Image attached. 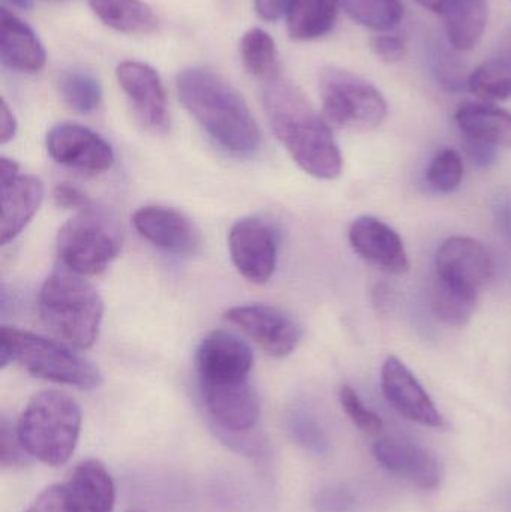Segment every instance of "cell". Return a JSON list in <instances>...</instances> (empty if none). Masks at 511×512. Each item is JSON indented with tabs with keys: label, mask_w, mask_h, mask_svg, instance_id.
Segmentation results:
<instances>
[{
	"label": "cell",
	"mask_w": 511,
	"mask_h": 512,
	"mask_svg": "<svg viewBox=\"0 0 511 512\" xmlns=\"http://www.w3.org/2000/svg\"><path fill=\"white\" fill-rule=\"evenodd\" d=\"M57 87L63 102L75 113H93L101 105V83L92 72L86 69H66L59 75Z\"/></svg>",
	"instance_id": "cell-29"
},
{
	"label": "cell",
	"mask_w": 511,
	"mask_h": 512,
	"mask_svg": "<svg viewBox=\"0 0 511 512\" xmlns=\"http://www.w3.org/2000/svg\"><path fill=\"white\" fill-rule=\"evenodd\" d=\"M0 444H2V457L3 468H15V466H23L29 462V454L24 451L20 439H18L17 429L11 423L3 418L0 424Z\"/></svg>",
	"instance_id": "cell-35"
},
{
	"label": "cell",
	"mask_w": 511,
	"mask_h": 512,
	"mask_svg": "<svg viewBox=\"0 0 511 512\" xmlns=\"http://www.w3.org/2000/svg\"><path fill=\"white\" fill-rule=\"evenodd\" d=\"M51 195H53L54 204L57 207H62V209L83 212V210L92 207V201L89 200V197L81 189L68 185V183H60V185L54 186Z\"/></svg>",
	"instance_id": "cell-36"
},
{
	"label": "cell",
	"mask_w": 511,
	"mask_h": 512,
	"mask_svg": "<svg viewBox=\"0 0 511 512\" xmlns=\"http://www.w3.org/2000/svg\"><path fill=\"white\" fill-rule=\"evenodd\" d=\"M468 87L483 101L511 98V33L485 62L474 69L468 77Z\"/></svg>",
	"instance_id": "cell-24"
},
{
	"label": "cell",
	"mask_w": 511,
	"mask_h": 512,
	"mask_svg": "<svg viewBox=\"0 0 511 512\" xmlns=\"http://www.w3.org/2000/svg\"><path fill=\"white\" fill-rule=\"evenodd\" d=\"M254 366L251 346L230 331L204 337L195 355L200 385H228L249 381Z\"/></svg>",
	"instance_id": "cell-11"
},
{
	"label": "cell",
	"mask_w": 511,
	"mask_h": 512,
	"mask_svg": "<svg viewBox=\"0 0 511 512\" xmlns=\"http://www.w3.org/2000/svg\"><path fill=\"white\" fill-rule=\"evenodd\" d=\"M339 0H290L287 29L296 41H314L323 38L335 26Z\"/></svg>",
	"instance_id": "cell-25"
},
{
	"label": "cell",
	"mask_w": 511,
	"mask_h": 512,
	"mask_svg": "<svg viewBox=\"0 0 511 512\" xmlns=\"http://www.w3.org/2000/svg\"><path fill=\"white\" fill-rule=\"evenodd\" d=\"M371 48L383 62H399L405 56V44L401 38L393 35L374 36Z\"/></svg>",
	"instance_id": "cell-37"
},
{
	"label": "cell",
	"mask_w": 511,
	"mask_h": 512,
	"mask_svg": "<svg viewBox=\"0 0 511 512\" xmlns=\"http://www.w3.org/2000/svg\"><path fill=\"white\" fill-rule=\"evenodd\" d=\"M464 179V162L461 155L453 149H443L432 158L426 180L435 191L450 194L461 186Z\"/></svg>",
	"instance_id": "cell-31"
},
{
	"label": "cell",
	"mask_w": 511,
	"mask_h": 512,
	"mask_svg": "<svg viewBox=\"0 0 511 512\" xmlns=\"http://www.w3.org/2000/svg\"><path fill=\"white\" fill-rule=\"evenodd\" d=\"M122 246L119 222L93 206L69 219L57 236L60 262L66 270L80 276L104 273L119 256Z\"/></svg>",
	"instance_id": "cell-6"
},
{
	"label": "cell",
	"mask_w": 511,
	"mask_h": 512,
	"mask_svg": "<svg viewBox=\"0 0 511 512\" xmlns=\"http://www.w3.org/2000/svg\"><path fill=\"white\" fill-rule=\"evenodd\" d=\"M228 248L237 271L248 282L264 285L272 279L278 262V245L272 228L257 218H243L231 227Z\"/></svg>",
	"instance_id": "cell-12"
},
{
	"label": "cell",
	"mask_w": 511,
	"mask_h": 512,
	"mask_svg": "<svg viewBox=\"0 0 511 512\" xmlns=\"http://www.w3.org/2000/svg\"><path fill=\"white\" fill-rule=\"evenodd\" d=\"M437 277L450 285L479 292L491 279L494 264L488 249L470 237H452L435 256Z\"/></svg>",
	"instance_id": "cell-17"
},
{
	"label": "cell",
	"mask_w": 511,
	"mask_h": 512,
	"mask_svg": "<svg viewBox=\"0 0 511 512\" xmlns=\"http://www.w3.org/2000/svg\"><path fill=\"white\" fill-rule=\"evenodd\" d=\"M132 224L143 239L168 254L192 256L200 251V233L191 219L170 207H141L132 216Z\"/></svg>",
	"instance_id": "cell-16"
},
{
	"label": "cell",
	"mask_w": 511,
	"mask_h": 512,
	"mask_svg": "<svg viewBox=\"0 0 511 512\" xmlns=\"http://www.w3.org/2000/svg\"><path fill=\"white\" fill-rule=\"evenodd\" d=\"M116 75L143 125L156 134L167 132L170 128V111L167 93L158 72L146 63L126 60L117 66Z\"/></svg>",
	"instance_id": "cell-15"
},
{
	"label": "cell",
	"mask_w": 511,
	"mask_h": 512,
	"mask_svg": "<svg viewBox=\"0 0 511 512\" xmlns=\"http://www.w3.org/2000/svg\"><path fill=\"white\" fill-rule=\"evenodd\" d=\"M200 387L207 412L225 438L246 435L257 426L261 402L251 381Z\"/></svg>",
	"instance_id": "cell-14"
},
{
	"label": "cell",
	"mask_w": 511,
	"mask_h": 512,
	"mask_svg": "<svg viewBox=\"0 0 511 512\" xmlns=\"http://www.w3.org/2000/svg\"><path fill=\"white\" fill-rule=\"evenodd\" d=\"M479 292L450 285L435 277L431 288V309L435 318L449 327L462 328L473 318Z\"/></svg>",
	"instance_id": "cell-27"
},
{
	"label": "cell",
	"mask_w": 511,
	"mask_h": 512,
	"mask_svg": "<svg viewBox=\"0 0 511 512\" xmlns=\"http://www.w3.org/2000/svg\"><path fill=\"white\" fill-rule=\"evenodd\" d=\"M54 2H59V0H54Z\"/></svg>",
	"instance_id": "cell-44"
},
{
	"label": "cell",
	"mask_w": 511,
	"mask_h": 512,
	"mask_svg": "<svg viewBox=\"0 0 511 512\" xmlns=\"http://www.w3.org/2000/svg\"><path fill=\"white\" fill-rule=\"evenodd\" d=\"M116 487L98 460L78 463L71 474L47 487L26 512H113Z\"/></svg>",
	"instance_id": "cell-8"
},
{
	"label": "cell",
	"mask_w": 511,
	"mask_h": 512,
	"mask_svg": "<svg viewBox=\"0 0 511 512\" xmlns=\"http://www.w3.org/2000/svg\"><path fill=\"white\" fill-rule=\"evenodd\" d=\"M467 140L511 149V113L483 102H464L455 114Z\"/></svg>",
	"instance_id": "cell-23"
},
{
	"label": "cell",
	"mask_w": 511,
	"mask_h": 512,
	"mask_svg": "<svg viewBox=\"0 0 511 512\" xmlns=\"http://www.w3.org/2000/svg\"><path fill=\"white\" fill-rule=\"evenodd\" d=\"M468 155L480 167H489L494 164L497 159L495 147L488 146V144L479 143V141L468 140Z\"/></svg>",
	"instance_id": "cell-39"
},
{
	"label": "cell",
	"mask_w": 511,
	"mask_h": 512,
	"mask_svg": "<svg viewBox=\"0 0 511 512\" xmlns=\"http://www.w3.org/2000/svg\"><path fill=\"white\" fill-rule=\"evenodd\" d=\"M0 57L3 65L23 74L41 71L47 60L44 45L32 27L5 8L0 15Z\"/></svg>",
	"instance_id": "cell-21"
},
{
	"label": "cell",
	"mask_w": 511,
	"mask_h": 512,
	"mask_svg": "<svg viewBox=\"0 0 511 512\" xmlns=\"http://www.w3.org/2000/svg\"><path fill=\"white\" fill-rule=\"evenodd\" d=\"M381 468L422 490H435L443 480V466L431 451L401 439L381 438L372 445Z\"/></svg>",
	"instance_id": "cell-18"
},
{
	"label": "cell",
	"mask_w": 511,
	"mask_h": 512,
	"mask_svg": "<svg viewBox=\"0 0 511 512\" xmlns=\"http://www.w3.org/2000/svg\"><path fill=\"white\" fill-rule=\"evenodd\" d=\"M291 438L315 456H326L330 450L326 432L309 415L296 414L288 421Z\"/></svg>",
	"instance_id": "cell-32"
},
{
	"label": "cell",
	"mask_w": 511,
	"mask_h": 512,
	"mask_svg": "<svg viewBox=\"0 0 511 512\" xmlns=\"http://www.w3.org/2000/svg\"><path fill=\"white\" fill-rule=\"evenodd\" d=\"M45 144L57 164L89 176L107 173L116 161L113 149L101 135L77 123L54 126Z\"/></svg>",
	"instance_id": "cell-10"
},
{
	"label": "cell",
	"mask_w": 511,
	"mask_h": 512,
	"mask_svg": "<svg viewBox=\"0 0 511 512\" xmlns=\"http://www.w3.org/2000/svg\"><path fill=\"white\" fill-rule=\"evenodd\" d=\"M240 54L249 74L254 75L261 83H266L281 74L275 41L260 27H254L243 35Z\"/></svg>",
	"instance_id": "cell-28"
},
{
	"label": "cell",
	"mask_w": 511,
	"mask_h": 512,
	"mask_svg": "<svg viewBox=\"0 0 511 512\" xmlns=\"http://www.w3.org/2000/svg\"><path fill=\"white\" fill-rule=\"evenodd\" d=\"M312 507L315 512H356L359 499L347 486H330L315 495Z\"/></svg>",
	"instance_id": "cell-34"
},
{
	"label": "cell",
	"mask_w": 511,
	"mask_h": 512,
	"mask_svg": "<svg viewBox=\"0 0 511 512\" xmlns=\"http://www.w3.org/2000/svg\"><path fill=\"white\" fill-rule=\"evenodd\" d=\"M290 0H254L255 11L264 21H276L287 12Z\"/></svg>",
	"instance_id": "cell-38"
},
{
	"label": "cell",
	"mask_w": 511,
	"mask_h": 512,
	"mask_svg": "<svg viewBox=\"0 0 511 512\" xmlns=\"http://www.w3.org/2000/svg\"><path fill=\"white\" fill-rule=\"evenodd\" d=\"M348 240L356 254L369 264L392 274L410 270V258L399 234L380 219L360 216L348 230Z\"/></svg>",
	"instance_id": "cell-19"
},
{
	"label": "cell",
	"mask_w": 511,
	"mask_h": 512,
	"mask_svg": "<svg viewBox=\"0 0 511 512\" xmlns=\"http://www.w3.org/2000/svg\"><path fill=\"white\" fill-rule=\"evenodd\" d=\"M17 134V120L12 113L5 99H2V107H0V143L6 144L12 140Z\"/></svg>",
	"instance_id": "cell-40"
},
{
	"label": "cell",
	"mask_w": 511,
	"mask_h": 512,
	"mask_svg": "<svg viewBox=\"0 0 511 512\" xmlns=\"http://www.w3.org/2000/svg\"><path fill=\"white\" fill-rule=\"evenodd\" d=\"M339 400L345 414L360 432L366 435H380L383 430V420L363 403L354 388L344 385L339 391Z\"/></svg>",
	"instance_id": "cell-33"
},
{
	"label": "cell",
	"mask_w": 511,
	"mask_h": 512,
	"mask_svg": "<svg viewBox=\"0 0 511 512\" xmlns=\"http://www.w3.org/2000/svg\"><path fill=\"white\" fill-rule=\"evenodd\" d=\"M443 18L450 44L458 51H470L482 41L488 23L486 0H417Z\"/></svg>",
	"instance_id": "cell-20"
},
{
	"label": "cell",
	"mask_w": 511,
	"mask_h": 512,
	"mask_svg": "<svg viewBox=\"0 0 511 512\" xmlns=\"http://www.w3.org/2000/svg\"><path fill=\"white\" fill-rule=\"evenodd\" d=\"M261 98L273 134L293 161L309 176L338 179L344 168L341 150L326 117L305 93L279 74L263 83Z\"/></svg>",
	"instance_id": "cell-1"
},
{
	"label": "cell",
	"mask_w": 511,
	"mask_h": 512,
	"mask_svg": "<svg viewBox=\"0 0 511 512\" xmlns=\"http://www.w3.org/2000/svg\"><path fill=\"white\" fill-rule=\"evenodd\" d=\"M44 200V185L38 177L17 176L2 180V245H8L32 221Z\"/></svg>",
	"instance_id": "cell-22"
},
{
	"label": "cell",
	"mask_w": 511,
	"mask_h": 512,
	"mask_svg": "<svg viewBox=\"0 0 511 512\" xmlns=\"http://www.w3.org/2000/svg\"><path fill=\"white\" fill-rule=\"evenodd\" d=\"M38 312L45 327L75 349L95 345L104 318V301L92 283L69 270L54 271L38 295Z\"/></svg>",
	"instance_id": "cell-3"
},
{
	"label": "cell",
	"mask_w": 511,
	"mask_h": 512,
	"mask_svg": "<svg viewBox=\"0 0 511 512\" xmlns=\"http://www.w3.org/2000/svg\"><path fill=\"white\" fill-rule=\"evenodd\" d=\"M381 388L387 402L402 417L431 429L446 427V420L419 379L405 366L404 361L395 355H390L384 361L381 369Z\"/></svg>",
	"instance_id": "cell-13"
},
{
	"label": "cell",
	"mask_w": 511,
	"mask_h": 512,
	"mask_svg": "<svg viewBox=\"0 0 511 512\" xmlns=\"http://www.w3.org/2000/svg\"><path fill=\"white\" fill-rule=\"evenodd\" d=\"M339 3L354 21L378 32L395 29L404 18L401 0H339Z\"/></svg>",
	"instance_id": "cell-30"
},
{
	"label": "cell",
	"mask_w": 511,
	"mask_h": 512,
	"mask_svg": "<svg viewBox=\"0 0 511 512\" xmlns=\"http://www.w3.org/2000/svg\"><path fill=\"white\" fill-rule=\"evenodd\" d=\"M318 89L329 125L345 131L368 132L386 120L387 102L380 90L347 69H321Z\"/></svg>",
	"instance_id": "cell-7"
},
{
	"label": "cell",
	"mask_w": 511,
	"mask_h": 512,
	"mask_svg": "<svg viewBox=\"0 0 511 512\" xmlns=\"http://www.w3.org/2000/svg\"><path fill=\"white\" fill-rule=\"evenodd\" d=\"M12 361H17L36 378L80 390H96L104 381L98 367L72 351L71 346L3 325L0 330V366L5 369Z\"/></svg>",
	"instance_id": "cell-5"
},
{
	"label": "cell",
	"mask_w": 511,
	"mask_h": 512,
	"mask_svg": "<svg viewBox=\"0 0 511 512\" xmlns=\"http://www.w3.org/2000/svg\"><path fill=\"white\" fill-rule=\"evenodd\" d=\"M494 213L498 230L511 243V197L498 201Z\"/></svg>",
	"instance_id": "cell-41"
},
{
	"label": "cell",
	"mask_w": 511,
	"mask_h": 512,
	"mask_svg": "<svg viewBox=\"0 0 511 512\" xmlns=\"http://www.w3.org/2000/svg\"><path fill=\"white\" fill-rule=\"evenodd\" d=\"M15 429L29 457L56 468L65 465L77 448L81 409L68 394L42 391L27 403Z\"/></svg>",
	"instance_id": "cell-4"
},
{
	"label": "cell",
	"mask_w": 511,
	"mask_h": 512,
	"mask_svg": "<svg viewBox=\"0 0 511 512\" xmlns=\"http://www.w3.org/2000/svg\"><path fill=\"white\" fill-rule=\"evenodd\" d=\"M96 17L126 35H150L158 29V17L143 0H89Z\"/></svg>",
	"instance_id": "cell-26"
},
{
	"label": "cell",
	"mask_w": 511,
	"mask_h": 512,
	"mask_svg": "<svg viewBox=\"0 0 511 512\" xmlns=\"http://www.w3.org/2000/svg\"><path fill=\"white\" fill-rule=\"evenodd\" d=\"M11 2L21 9H29L32 6V0H11Z\"/></svg>",
	"instance_id": "cell-42"
},
{
	"label": "cell",
	"mask_w": 511,
	"mask_h": 512,
	"mask_svg": "<svg viewBox=\"0 0 511 512\" xmlns=\"http://www.w3.org/2000/svg\"><path fill=\"white\" fill-rule=\"evenodd\" d=\"M225 319L248 334L272 357H288L302 339L299 324L287 312L269 304L231 307L225 312Z\"/></svg>",
	"instance_id": "cell-9"
},
{
	"label": "cell",
	"mask_w": 511,
	"mask_h": 512,
	"mask_svg": "<svg viewBox=\"0 0 511 512\" xmlns=\"http://www.w3.org/2000/svg\"><path fill=\"white\" fill-rule=\"evenodd\" d=\"M177 93L188 113L227 152L249 156L261 146V131L239 90L213 69H183Z\"/></svg>",
	"instance_id": "cell-2"
},
{
	"label": "cell",
	"mask_w": 511,
	"mask_h": 512,
	"mask_svg": "<svg viewBox=\"0 0 511 512\" xmlns=\"http://www.w3.org/2000/svg\"><path fill=\"white\" fill-rule=\"evenodd\" d=\"M129 512H144V511H138V510H135V511H129Z\"/></svg>",
	"instance_id": "cell-43"
}]
</instances>
